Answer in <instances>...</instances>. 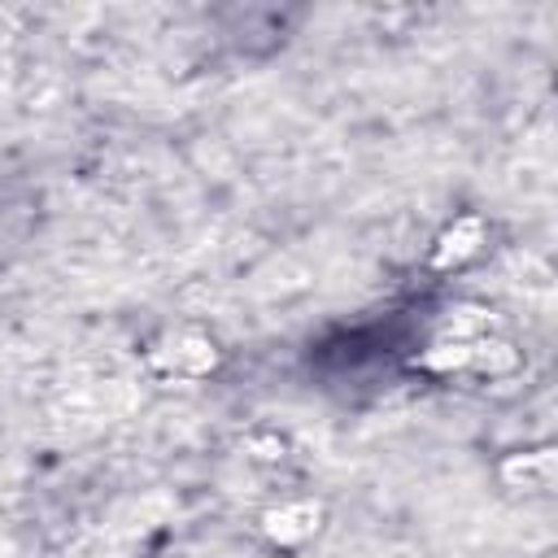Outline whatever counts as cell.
Here are the masks:
<instances>
[{"mask_svg":"<svg viewBox=\"0 0 558 558\" xmlns=\"http://www.w3.org/2000/svg\"><path fill=\"white\" fill-rule=\"evenodd\" d=\"M144 366L161 384H201L222 366V344L205 327H192V323L161 327L144 349Z\"/></svg>","mask_w":558,"mask_h":558,"instance_id":"obj_1","label":"cell"},{"mask_svg":"<svg viewBox=\"0 0 558 558\" xmlns=\"http://www.w3.org/2000/svg\"><path fill=\"white\" fill-rule=\"evenodd\" d=\"M323 523H327V506L318 497H279L257 514L262 541L279 554H296L310 541H318Z\"/></svg>","mask_w":558,"mask_h":558,"instance_id":"obj_2","label":"cell"},{"mask_svg":"<svg viewBox=\"0 0 558 558\" xmlns=\"http://www.w3.org/2000/svg\"><path fill=\"white\" fill-rule=\"evenodd\" d=\"M501 484L523 497H549L554 488V449H519L501 462Z\"/></svg>","mask_w":558,"mask_h":558,"instance_id":"obj_3","label":"cell"},{"mask_svg":"<svg viewBox=\"0 0 558 558\" xmlns=\"http://www.w3.org/2000/svg\"><path fill=\"white\" fill-rule=\"evenodd\" d=\"M480 244H484V227H480L475 214H466V218H458V222H449V227L440 231V240H436V248H432V262H436L440 270L462 266V262H471V257L480 253Z\"/></svg>","mask_w":558,"mask_h":558,"instance_id":"obj_4","label":"cell"}]
</instances>
